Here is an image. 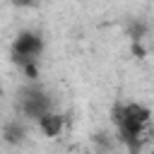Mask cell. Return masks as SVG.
Segmentation results:
<instances>
[{
  "label": "cell",
  "instance_id": "cell-4",
  "mask_svg": "<svg viewBox=\"0 0 154 154\" xmlns=\"http://www.w3.org/2000/svg\"><path fill=\"white\" fill-rule=\"evenodd\" d=\"M2 135H5V140H7L10 144H19V142L24 140V125H19L17 120H12V123L5 125Z\"/></svg>",
  "mask_w": 154,
  "mask_h": 154
},
{
  "label": "cell",
  "instance_id": "cell-1",
  "mask_svg": "<svg viewBox=\"0 0 154 154\" xmlns=\"http://www.w3.org/2000/svg\"><path fill=\"white\" fill-rule=\"evenodd\" d=\"M43 48V41L38 34H31V31H24L17 36L14 46H12V55L19 65H29V63H36V55L41 53Z\"/></svg>",
  "mask_w": 154,
  "mask_h": 154
},
{
  "label": "cell",
  "instance_id": "cell-6",
  "mask_svg": "<svg viewBox=\"0 0 154 154\" xmlns=\"http://www.w3.org/2000/svg\"><path fill=\"white\" fill-rule=\"evenodd\" d=\"M0 96H2V87H0Z\"/></svg>",
  "mask_w": 154,
  "mask_h": 154
},
{
  "label": "cell",
  "instance_id": "cell-3",
  "mask_svg": "<svg viewBox=\"0 0 154 154\" xmlns=\"http://www.w3.org/2000/svg\"><path fill=\"white\" fill-rule=\"evenodd\" d=\"M38 128L46 137H58L60 130H63V118L55 116V113H46V116L38 118Z\"/></svg>",
  "mask_w": 154,
  "mask_h": 154
},
{
  "label": "cell",
  "instance_id": "cell-5",
  "mask_svg": "<svg viewBox=\"0 0 154 154\" xmlns=\"http://www.w3.org/2000/svg\"><path fill=\"white\" fill-rule=\"evenodd\" d=\"M22 67H24L26 77H31V79H34V77L38 75V70H36V63H29V65H22Z\"/></svg>",
  "mask_w": 154,
  "mask_h": 154
},
{
  "label": "cell",
  "instance_id": "cell-2",
  "mask_svg": "<svg viewBox=\"0 0 154 154\" xmlns=\"http://www.w3.org/2000/svg\"><path fill=\"white\" fill-rule=\"evenodd\" d=\"M48 106H51V101L41 94V91H26L24 94V99H22V111H24V116L26 118H41V116H46V113H51L48 111Z\"/></svg>",
  "mask_w": 154,
  "mask_h": 154
}]
</instances>
